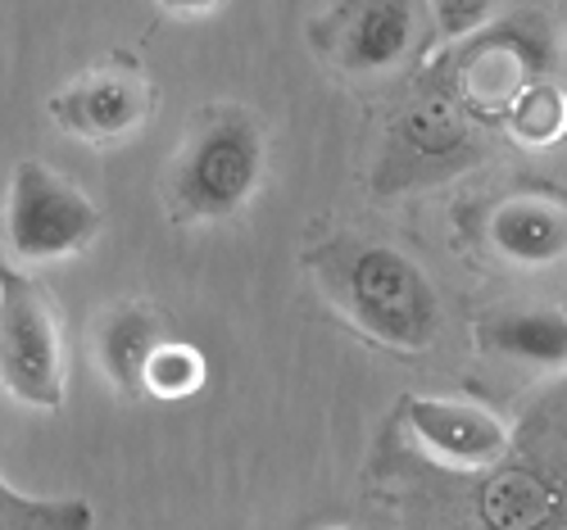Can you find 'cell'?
I'll return each instance as SVG.
<instances>
[{"mask_svg": "<svg viewBox=\"0 0 567 530\" xmlns=\"http://www.w3.org/2000/svg\"><path fill=\"white\" fill-rule=\"evenodd\" d=\"M486 246L513 268H558L567 259V196L513 190L486 214Z\"/></svg>", "mask_w": 567, "mask_h": 530, "instance_id": "8fae6325", "label": "cell"}, {"mask_svg": "<svg viewBox=\"0 0 567 530\" xmlns=\"http://www.w3.org/2000/svg\"><path fill=\"white\" fill-rule=\"evenodd\" d=\"M164 341H173V322L164 309H155L146 300H123V304L105 309V318L96 322L101 376L127 399L146 395V372Z\"/></svg>", "mask_w": 567, "mask_h": 530, "instance_id": "7c38bea8", "label": "cell"}, {"mask_svg": "<svg viewBox=\"0 0 567 530\" xmlns=\"http://www.w3.org/2000/svg\"><path fill=\"white\" fill-rule=\"evenodd\" d=\"M0 530H96V508L82 495L41 499L0 480Z\"/></svg>", "mask_w": 567, "mask_h": 530, "instance_id": "5bb4252c", "label": "cell"}, {"mask_svg": "<svg viewBox=\"0 0 567 530\" xmlns=\"http://www.w3.org/2000/svg\"><path fill=\"white\" fill-rule=\"evenodd\" d=\"M223 6L227 0H155V10L168 14V19H209Z\"/></svg>", "mask_w": 567, "mask_h": 530, "instance_id": "ac0fdd59", "label": "cell"}, {"mask_svg": "<svg viewBox=\"0 0 567 530\" xmlns=\"http://www.w3.org/2000/svg\"><path fill=\"white\" fill-rule=\"evenodd\" d=\"M305 268L332 300V309L368 341L400 354H422L436 345L445 322L441 295L422 263H413L391 240L332 236L305 254Z\"/></svg>", "mask_w": 567, "mask_h": 530, "instance_id": "6da1fadb", "label": "cell"}, {"mask_svg": "<svg viewBox=\"0 0 567 530\" xmlns=\"http://www.w3.org/2000/svg\"><path fill=\"white\" fill-rule=\"evenodd\" d=\"M327 530H350V526H327Z\"/></svg>", "mask_w": 567, "mask_h": 530, "instance_id": "d6986e66", "label": "cell"}, {"mask_svg": "<svg viewBox=\"0 0 567 530\" xmlns=\"http://www.w3.org/2000/svg\"><path fill=\"white\" fill-rule=\"evenodd\" d=\"M101 205L64 173L37 159L14 164L6 190V254L10 263H64L96 246Z\"/></svg>", "mask_w": 567, "mask_h": 530, "instance_id": "5b68a950", "label": "cell"}, {"mask_svg": "<svg viewBox=\"0 0 567 530\" xmlns=\"http://www.w3.org/2000/svg\"><path fill=\"white\" fill-rule=\"evenodd\" d=\"M205 376H209V363L205 354L182 341V335H173V341L159 345V354L151 358V372H146V395L155 399H192L205 391Z\"/></svg>", "mask_w": 567, "mask_h": 530, "instance_id": "2e32d148", "label": "cell"}, {"mask_svg": "<svg viewBox=\"0 0 567 530\" xmlns=\"http://www.w3.org/2000/svg\"><path fill=\"white\" fill-rule=\"evenodd\" d=\"M472 341L482 354L527 363V367H567V313L558 309H495L472 322Z\"/></svg>", "mask_w": 567, "mask_h": 530, "instance_id": "4fadbf2b", "label": "cell"}, {"mask_svg": "<svg viewBox=\"0 0 567 530\" xmlns=\"http://www.w3.org/2000/svg\"><path fill=\"white\" fill-rule=\"evenodd\" d=\"M427 10H432V23L445 41H467L495 23L504 0H427Z\"/></svg>", "mask_w": 567, "mask_h": 530, "instance_id": "e0dca14e", "label": "cell"}, {"mask_svg": "<svg viewBox=\"0 0 567 530\" xmlns=\"http://www.w3.org/2000/svg\"><path fill=\"white\" fill-rule=\"evenodd\" d=\"M486 159L482 123L467 114L450 73H427L413 101L386 123L372 164L377 196H409L463 177Z\"/></svg>", "mask_w": 567, "mask_h": 530, "instance_id": "277c9868", "label": "cell"}, {"mask_svg": "<svg viewBox=\"0 0 567 530\" xmlns=\"http://www.w3.org/2000/svg\"><path fill=\"white\" fill-rule=\"evenodd\" d=\"M549 28L536 14H513L495 19L477 37L463 41V51L450 64V82L458 91V101L482 127L499 123L513 114V105L523 95L549 77Z\"/></svg>", "mask_w": 567, "mask_h": 530, "instance_id": "52a82bcc", "label": "cell"}, {"mask_svg": "<svg viewBox=\"0 0 567 530\" xmlns=\"http://www.w3.org/2000/svg\"><path fill=\"white\" fill-rule=\"evenodd\" d=\"M151 110L155 86L132 60L91 64L45 101V118L82 146H123V141L141 136Z\"/></svg>", "mask_w": 567, "mask_h": 530, "instance_id": "9c48e42d", "label": "cell"}, {"mask_svg": "<svg viewBox=\"0 0 567 530\" xmlns=\"http://www.w3.org/2000/svg\"><path fill=\"white\" fill-rule=\"evenodd\" d=\"M413 445L427 454V463L454 471V476H477L508 458L513 430L499 413H491L477 399H450V395H413L400 413Z\"/></svg>", "mask_w": 567, "mask_h": 530, "instance_id": "30bf717a", "label": "cell"}, {"mask_svg": "<svg viewBox=\"0 0 567 530\" xmlns=\"http://www.w3.org/2000/svg\"><path fill=\"white\" fill-rule=\"evenodd\" d=\"M422 41V0H337L309 23L313 55L346 77L400 69Z\"/></svg>", "mask_w": 567, "mask_h": 530, "instance_id": "ba28073f", "label": "cell"}, {"mask_svg": "<svg viewBox=\"0 0 567 530\" xmlns=\"http://www.w3.org/2000/svg\"><path fill=\"white\" fill-rule=\"evenodd\" d=\"M0 385L28 408H64L60 309L45 285L14 263L0 268Z\"/></svg>", "mask_w": 567, "mask_h": 530, "instance_id": "8992f818", "label": "cell"}, {"mask_svg": "<svg viewBox=\"0 0 567 530\" xmlns=\"http://www.w3.org/2000/svg\"><path fill=\"white\" fill-rule=\"evenodd\" d=\"M268 177V136L241 105H209L192 118L164 177V209L182 227L246 214Z\"/></svg>", "mask_w": 567, "mask_h": 530, "instance_id": "7a4b0ae2", "label": "cell"}, {"mask_svg": "<svg viewBox=\"0 0 567 530\" xmlns=\"http://www.w3.org/2000/svg\"><path fill=\"white\" fill-rule=\"evenodd\" d=\"M472 530H567V391L532 408L499 467L463 495Z\"/></svg>", "mask_w": 567, "mask_h": 530, "instance_id": "3957f363", "label": "cell"}, {"mask_svg": "<svg viewBox=\"0 0 567 530\" xmlns=\"http://www.w3.org/2000/svg\"><path fill=\"white\" fill-rule=\"evenodd\" d=\"M504 127L513 132V141H523V146H532V150L558 146V141L567 136V86H558L554 77L536 82L523 101L513 105Z\"/></svg>", "mask_w": 567, "mask_h": 530, "instance_id": "9a60e30c", "label": "cell"}]
</instances>
